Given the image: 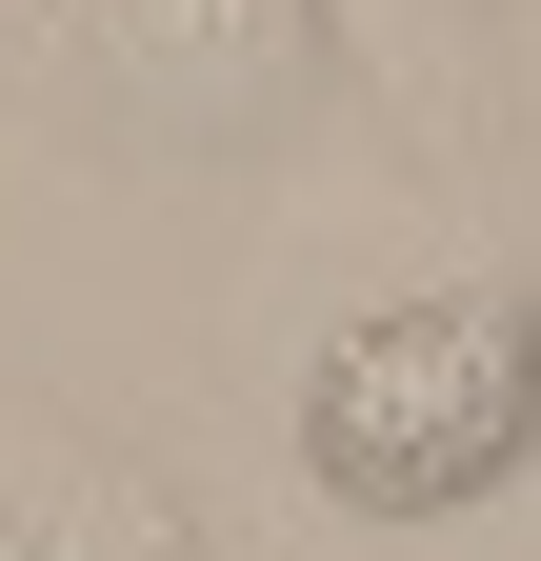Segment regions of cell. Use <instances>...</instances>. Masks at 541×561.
I'll list each match as a JSON object with an SVG mask.
<instances>
[{"label":"cell","mask_w":541,"mask_h":561,"mask_svg":"<svg viewBox=\"0 0 541 561\" xmlns=\"http://www.w3.org/2000/svg\"><path fill=\"white\" fill-rule=\"evenodd\" d=\"M502 60H521V121H541V0H502Z\"/></svg>","instance_id":"5b68a950"},{"label":"cell","mask_w":541,"mask_h":561,"mask_svg":"<svg viewBox=\"0 0 541 561\" xmlns=\"http://www.w3.org/2000/svg\"><path fill=\"white\" fill-rule=\"evenodd\" d=\"M60 81L161 161H241L321 81V0H60Z\"/></svg>","instance_id":"7a4b0ae2"},{"label":"cell","mask_w":541,"mask_h":561,"mask_svg":"<svg viewBox=\"0 0 541 561\" xmlns=\"http://www.w3.org/2000/svg\"><path fill=\"white\" fill-rule=\"evenodd\" d=\"M541 442V301L482 261V280H401L321 341L301 381V481L342 522H441V502H502Z\"/></svg>","instance_id":"6da1fadb"},{"label":"cell","mask_w":541,"mask_h":561,"mask_svg":"<svg viewBox=\"0 0 541 561\" xmlns=\"http://www.w3.org/2000/svg\"><path fill=\"white\" fill-rule=\"evenodd\" d=\"M321 60L401 121V161H482V0H321Z\"/></svg>","instance_id":"3957f363"},{"label":"cell","mask_w":541,"mask_h":561,"mask_svg":"<svg viewBox=\"0 0 541 561\" xmlns=\"http://www.w3.org/2000/svg\"><path fill=\"white\" fill-rule=\"evenodd\" d=\"M0 561H181V522H161V481L0 421Z\"/></svg>","instance_id":"277c9868"}]
</instances>
